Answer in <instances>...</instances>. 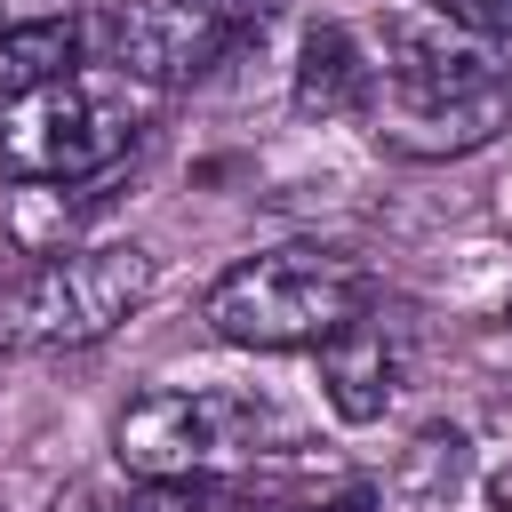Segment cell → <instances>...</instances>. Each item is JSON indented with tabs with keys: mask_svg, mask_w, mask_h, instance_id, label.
<instances>
[{
	"mask_svg": "<svg viewBox=\"0 0 512 512\" xmlns=\"http://www.w3.org/2000/svg\"><path fill=\"white\" fill-rule=\"evenodd\" d=\"M112 448L128 480L200 488V480H240L248 464L296 456L304 416L256 384H152L120 408Z\"/></svg>",
	"mask_w": 512,
	"mask_h": 512,
	"instance_id": "cell-1",
	"label": "cell"
},
{
	"mask_svg": "<svg viewBox=\"0 0 512 512\" xmlns=\"http://www.w3.org/2000/svg\"><path fill=\"white\" fill-rule=\"evenodd\" d=\"M376 272L344 248H264L208 280L200 320L240 352H320L360 312H376Z\"/></svg>",
	"mask_w": 512,
	"mask_h": 512,
	"instance_id": "cell-2",
	"label": "cell"
},
{
	"mask_svg": "<svg viewBox=\"0 0 512 512\" xmlns=\"http://www.w3.org/2000/svg\"><path fill=\"white\" fill-rule=\"evenodd\" d=\"M152 104L160 96L120 64H80L0 104V168L8 184H104L152 128Z\"/></svg>",
	"mask_w": 512,
	"mask_h": 512,
	"instance_id": "cell-3",
	"label": "cell"
},
{
	"mask_svg": "<svg viewBox=\"0 0 512 512\" xmlns=\"http://www.w3.org/2000/svg\"><path fill=\"white\" fill-rule=\"evenodd\" d=\"M152 280H160V264L136 240H96V248L40 256L0 296V344L8 352H88L152 304Z\"/></svg>",
	"mask_w": 512,
	"mask_h": 512,
	"instance_id": "cell-4",
	"label": "cell"
},
{
	"mask_svg": "<svg viewBox=\"0 0 512 512\" xmlns=\"http://www.w3.org/2000/svg\"><path fill=\"white\" fill-rule=\"evenodd\" d=\"M240 32H256L240 16V0H104L96 8L104 64H120L128 80H144L152 96L216 72Z\"/></svg>",
	"mask_w": 512,
	"mask_h": 512,
	"instance_id": "cell-5",
	"label": "cell"
},
{
	"mask_svg": "<svg viewBox=\"0 0 512 512\" xmlns=\"http://www.w3.org/2000/svg\"><path fill=\"white\" fill-rule=\"evenodd\" d=\"M320 392H328V408H336L344 424H376V416L408 392V328H400L384 304L360 312L344 336L320 344Z\"/></svg>",
	"mask_w": 512,
	"mask_h": 512,
	"instance_id": "cell-6",
	"label": "cell"
},
{
	"mask_svg": "<svg viewBox=\"0 0 512 512\" xmlns=\"http://www.w3.org/2000/svg\"><path fill=\"white\" fill-rule=\"evenodd\" d=\"M376 104V56L352 24H312L296 48V112L304 120H360Z\"/></svg>",
	"mask_w": 512,
	"mask_h": 512,
	"instance_id": "cell-7",
	"label": "cell"
},
{
	"mask_svg": "<svg viewBox=\"0 0 512 512\" xmlns=\"http://www.w3.org/2000/svg\"><path fill=\"white\" fill-rule=\"evenodd\" d=\"M80 64H88V24L80 16H16V24H0V104L32 96V88L80 72Z\"/></svg>",
	"mask_w": 512,
	"mask_h": 512,
	"instance_id": "cell-8",
	"label": "cell"
},
{
	"mask_svg": "<svg viewBox=\"0 0 512 512\" xmlns=\"http://www.w3.org/2000/svg\"><path fill=\"white\" fill-rule=\"evenodd\" d=\"M432 16H448L456 32H472V40H496V48H512V0H424Z\"/></svg>",
	"mask_w": 512,
	"mask_h": 512,
	"instance_id": "cell-9",
	"label": "cell"
},
{
	"mask_svg": "<svg viewBox=\"0 0 512 512\" xmlns=\"http://www.w3.org/2000/svg\"><path fill=\"white\" fill-rule=\"evenodd\" d=\"M496 504H504V512H512V464H504V472H496Z\"/></svg>",
	"mask_w": 512,
	"mask_h": 512,
	"instance_id": "cell-10",
	"label": "cell"
}]
</instances>
